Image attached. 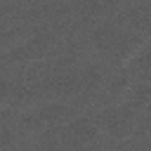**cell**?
I'll return each mask as SVG.
<instances>
[{
    "label": "cell",
    "mask_w": 151,
    "mask_h": 151,
    "mask_svg": "<svg viewBox=\"0 0 151 151\" xmlns=\"http://www.w3.org/2000/svg\"><path fill=\"white\" fill-rule=\"evenodd\" d=\"M92 45L109 61L127 64L146 45V38L137 35L125 24H118V21H99L94 26V31H92Z\"/></svg>",
    "instance_id": "obj_1"
},
{
    "label": "cell",
    "mask_w": 151,
    "mask_h": 151,
    "mask_svg": "<svg viewBox=\"0 0 151 151\" xmlns=\"http://www.w3.org/2000/svg\"><path fill=\"white\" fill-rule=\"evenodd\" d=\"M99 127H104L113 139H127L134 134L137 127V111L130 104H116L104 111Z\"/></svg>",
    "instance_id": "obj_2"
},
{
    "label": "cell",
    "mask_w": 151,
    "mask_h": 151,
    "mask_svg": "<svg viewBox=\"0 0 151 151\" xmlns=\"http://www.w3.org/2000/svg\"><path fill=\"white\" fill-rule=\"evenodd\" d=\"M50 50H52V35L42 31V33H35V35L17 42L14 47H9V50L5 52V59L12 61V64L35 61V59H42Z\"/></svg>",
    "instance_id": "obj_3"
},
{
    "label": "cell",
    "mask_w": 151,
    "mask_h": 151,
    "mask_svg": "<svg viewBox=\"0 0 151 151\" xmlns=\"http://www.w3.org/2000/svg\"><path fill=\"white\" fill-rule=\"evenodd\" d=\"M99 134V120L94 116H76L64 125V139L71 146H90Z\"/></svg>",
    "instance_id": "obj_4"
},
{
    "label": "cell",
    "mask_w": 151,
    "mask_h": 151,
    "mask_svg": "<svg viewBox=\"0 0 151 151\" xmlns=\"http://www.w3.org/2000/svg\"><path fill=\"white\" fill-rule=\"evenodd\" d=\"M45 90L57 97H71L78 92V68H61L45 80Z\"/></svg>",
    "instance_id": "obj_5"
},
{
    "label": "cell",
    "mask_w": 151,
    "mask_h": 151,
    "mask_svg": "<svg viewBox=\"0 0 151 151\" xmlns=\"http://www.w3.org/2000/svg\"><path fill=\"white\" fill-rule=\"evenodd\" d=\"M85 17H94V19H99V17H104L109 9H111V5H104V2H85V5H80L78 7Z\"/></svg>",
    "instance_id": "obj_6"
},
{
    "label": "cell",
    "mask_w": 151,
    "mask_h": 151,
    "mask_svg": "<svg viewBox=\"0 0 151 151\" xmlns=\"http://www.w3.org/2000/svg\"><path fill=\"white\" fill-rule=\"evenodd\" d=\"M9 97H12V85L5 78H0V106H5L9 101Z\"/></svg>",
    "instance_id": "obj_7"
}]
</instances>
